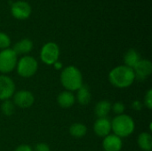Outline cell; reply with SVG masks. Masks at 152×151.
I'll return each mask as SVG.
<instances>
[{"label":"cell","mask_w":152,"mask_h":151,"mask_svg":"<svg viewBox=\"0 0 152 151\" xmlns=\"http://www.w3.org/2000/svg\"><path fill=\"white\" fill-rule=\"evenodd\" d=\"M109 80L115 87L124 89L131 86L135 80V76L133 69L126 65H120L111 69L109 74Z\"/></svg>","instance_id":"1"},{"label":"cell","mask_w":152,"mask_h":151,"mask_svg":"<svg viewBox=\"0 0 152 151\" xmlns=\"http://www.w3.org/2000/svg\"><path fill=\"white\" fill-rule=\"evenodd\" d=\"M61 83L66 91H77L83 85L81 71L75 66H68L61 73Z\"/></svg>","instance_id":"2"},{"label":"cell","mask_w":152,"mask_h":151,"mask_svg":"<svg viewBox=\"0 0 152 151\" xmlns=\"http://www.w3.org/2000/svg\"><path fill=\"white\" fill-rule=\"evenodd\" d=\"M135 129L134 119L126 114L116 116L111 121V131L119 138H126L131 135Z\"/></svg>","instance_id":"3"},{"label":"cell","mask_w":152,"mask_h":151,"mask_svg":"<svg viewBox=\"0 0 152 151\" xmlns=\"http://www.w3.org/2000/svg\"><path fill=\"white\" fill-rule=\"evenodd\" d=\"M38 69V64L37 60L32 56H23L18 61L16 65L17 73L21 77H31L36 74Z\"/></svg>","instance_id":"4"},{"label":"cell","mask_w":152,"mask_h":151,"mask_svg":"<svg viewBox=\"0 0 152 151\" xmlns=\"http://www.w3.org/2000/svg\"><path fill=\"white\" fill-rule=\"evenodd\" d=\"M17 54L12 49L7 48L0 52V72L4 75L12 72L17 65Z\"/></svg>","instance_id":"5"},{"label":"cell","mask_w":152,"mask_h":151,"mask_svg":"<svg viewBox=\"0 0 152 151\" xmlns=\"http://www.w3.org/2000/svg\"><path fill=\"white\" fill-rule=\"evenodd\" d=\"M60 56V48L57 44L53 42H48L43 45L40 52L41 61L46 65H53Z\"/></svg>","instance_id":"6"},{"label":"cell","mask_w":152,"mask_h":151,"mask_svg":"<svg viewBox=\"0 0 152 151\" xmlns=\"http://www.w3.org/2000/svg\"><path fill=\"white\" fill-rule=\"evenodd\" d=\"M35 101V97L33 93L27 90H20L13 94V101L15 106L20 109H28L30 108Z\"/></svg>","instance_id":"7"},{"label":"cell","mask_w":152,"mask_h":151,"mask_svg":"<svg viewBox=\"0 0 152 151\" xmlns=\"http://www.w3.org/2000/svg\"><path fill=\"white\" fill-rule=\"evenodd\" d=\"M14 93L15 84L13 80L5 75H0V101L10 100Z\"/></svg>","instance_id":"8"},{"label":"cell","mask_w":152,"mask_h":151,"mask_svg":"<svg viewBox=\"0 0 152 151\" xmlns=\"http://www.w3.org/2000/svg\"><path fill=\"white\" fill-rule=\"evenodd\" d=\"M12 14L18 20H26L31 14V7L28 3L25 1H17L12 4Z\"/></svg>","instance_id":"9"},{"label":"cell","mask_w":152,"mask_h":151,"mask_svg":"<svg viewBox=\"0 0 152 151\" xmlns=\"http://www.w3.org/2000/svg\"><path fill=\"white\" fill-rule=\"evenodd\" d=\"M135 79L143 81L152 73V63L149 60H140L139 62L133 68Z\"/></svg>","instance_id":"10"},{"label":"cell","mask_w":152,"mask_h":151,"mask_svg":"<svg viewBox=\"0 0 152 151\" xmlns=\"http://www.w3.org/2000/svg\"><path fill=\"white\" fill-rule=\"evenodd\" d=\"M111 121L108 117L98 118L94 125V132L99 137H106L110 133Z\"/></svg>","instance_id":"11"},{"label":"cell","mask_w":152,"mask_h":151,"mask_svg":"<svg viewBox=\"0 0 152 151\" xmlns=\"http://www.w3.org/2000/svg\"><path fill=\"white\" fill-rule=\"evenodd\" d=\"M123 147L122 140L118 136L113 134H109L103 139L102 148L105 151H120Z\"/></svg>","instance_id":"12"},{"label":"cell","mask_w":152,"mask_h":151,"mask_svg":"<svg viewBox=\"0 0 152 151\" xmlns=\"http://www.w3.org/2000/svg\"><path fill=\"white\" fill-rule=\"evenodd\" d=\"M57 102L60 107L63 109H69L74 105V103L76 102V98L72 93V92L63 91L58 95Z\"/></svg>","instance_id":"13"},{"label":"cell","mask_w":152,"mask_h":151,"mask_svg":"<svg viewBox=\"0 0 152 151\" xmlns=\"http://www.w3.org/2000/svg\"><path fill=\"white\" fill-rule=\"evenodd\" d=\"M32 49H33V43L28 38H24V39H21L20 41L17 42L13 45V48H12V50L14 51V53L17 55L28 53Z\"/></svg>","instance_id":"14"},{"label":"cell","mask_w":152,"mask_h":151,"mask_svg":"<svg viewBox=\"0 0 152 151\" xmlns=\"http://www.w3.org/2000/svg\"><path fill=\"white\" fill-rule=\"evenodd\" d=\"M75 98H76V101L81 105H87L88 103H90L92 95H91L89 88L86 85H83L77 90V93Z\"/></svg>","instance_id":"15"},{"label":"cell","mask_w":152,"mask_h":151,"mask_svg":"<svg viewBox=\"0 0 152 151\" xmlns=\"http://www.w3.org/2000/svg\"><path fill=\"white\" fill-rule=\"evenodd\" d=\"M110 110H111V103L106 100L99 101L94 108V113L98 117V118L107 117Z\"/></svg>","instance_id":"16"},{"label":"cell","mask_w":152,"mask_h":151,"mask_svg":"<svg viewBox=\"0 0 152 151\" xmlns=\"http://www.w3.org/2000/svg\"><path fill=\"white\" fill-rule=\"evenodd\" d=\"M140 60H141V56L139 53L134 49H129L124 56L125 65L131 69H133L139 62Z\"/></svg>","instance_id":"17"},{"label":"cell","mask_w":152,"mask_h":151,"mask_svg":"<svg viewBox=\"0 0 152 151\" xmlns=\"http://www.w3.org/2000/svg\"><path fill=\"white\" fill-rule=\"evenodd\" d=\"M138 145L143 151H151L152 137L149 133H142L137 140Z\"/></svg>","instance_id":"18"},{"label":"cell","mask_w":152,"mask_h":151,"mask_svg":"<svg viewBox=\"0 0 152 151\" xmlns=\"http://www.w3.org/2000/svg\"><path fill=\"white\" fill-rule=\"evenodd\" d=\"M87 133V128L84 124L75 123L69 127V133L74 138H83Z\"/></svg>","instance_id":"19"},{"label":"cell","mask_w":152,"mask_h":151,"mask_svg":"<svg viewBox=\"0 0 152 151\" xmlns=\"http://www.w3.org/2000/svg\"><path fill=\"white\" fill-rule=\"evenodd\" d=\"M14 110H15V105L12 101L10 100L3 101L1 104V111L4 115H5L6 117H10L14 113Z\"/></svg>","instance_id":"20"},{"label":"cell","mask_w":152,"mask_h":151,"mask_svg":"<svg viewBox=\"0 0 152 151\" xmlns=\"http://www.w3.org/2000/svg\"><path fill=\"white\" fill-rule=\"evenodd\" d=\"M11 44V39L10 37L3 32H0V49L4 50L9 48Z\"/></svg>","instance_id":"21"},{"label":"cell","mask_w":152,"mask_h":151,"mask_svg":"<svg viewBox=\"0 0 152 151\" xmlns=\"http://www.w3.org/2000/svg\"><path fill=\"white\" fill-rule=\"evenodd\" d=\"M111 109L118 116V115H121V114L124 113V111L126 109V107H125L124 103H122L120 101H118V102H115L113 105H111Z\"/></svg>","instance_id":"22"},{"label":"cell","mask_w":152,"mask_h":151,"mask_svg":"<svg viewBox=\"0 0 152 151\" xmlns=\"http://www.w3.org/2000/svg\"><path fill=\"white\" fill-rule=\"evenodd\" d=\"M144 104L146 106V108H148L149 109H152V90L150 89L144 97Z\"/></svg>","instance_id":"23"},{"label":"cell","mask_w":152,"mask_h":151,"mask_svg":"<svg viewBox=\"0 0 152 151\" xmlns=\"http://www.w3.org/2000/svg\"><path fill=\"white\" fill-rule=\"evenodd\" d=\"M33 151H51V150H50V147L46 143L41 142L36 145Z\"/></svg>","instance_id":"24"},{"label":"cell","mask_w":152,"mask_h":151,"mask_svg":"<svg viewBox=\"0 0 152 151\" xmlns=\"http://www.w3.org/2000/svg\"><path fill=\"white\" fill-rule=\"evenodd\" d=\"M132 108H133V109H134L136 111H140L142 109V103L140 101H134L132 103Z\"/></svg>","instance_id":"25"},{"label":"cell","mask_w":152,"mask_h":151,"mask_svg":"<svg viewBox=\"0 0 152 151\" xmlns=\"http://www.w3.org/2000/svg\"><path fill=\"white\" fill-rule=\"evenodd\" d=\"M14 151H33V150H32V148L30 146H28L27 144H22V145L18 146L14 150Z\"/></svg>","instance_id":"26"},{"label":"cell","mask_w":152,"mask_h":151,"mask_svg":"<svg viewBox=\"0 0 152 151\" xmlns=\"http://www.w3.org/2000/svg\"><path fill=\"white\" fill-rule=\"evenodd\" d=\"M53 66L54 67V69H61V68H62V63L57 61L56 62H54V63H53Z\"/></svg>","instance_id":"27"}]
</instances>
